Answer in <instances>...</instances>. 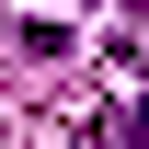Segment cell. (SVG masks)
<instances>
[{
  "label": "cell",
  "instance_id": "cell-1",
  "mask_svg": "<svg viewBox=\"0 0 149 149\" xmlns=\"http://www.w3.org/2000/svg\"><path fill=\"white\" fill-rule=\"evenodd\" d=\"M115 149H149V92H138L126 115H115Z\"/></svg>",
  "mask_w": 149,
  "mask_h": 149
}]
</instances>
